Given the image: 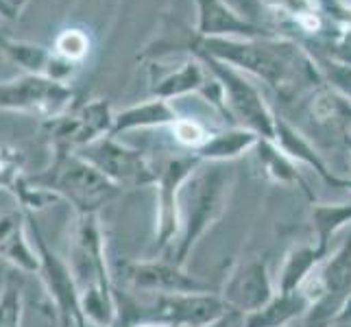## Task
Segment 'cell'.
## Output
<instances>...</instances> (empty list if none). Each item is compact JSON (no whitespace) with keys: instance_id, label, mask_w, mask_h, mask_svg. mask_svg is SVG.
I'll use <instances>...</instances> for the list:
<instances>
[{"instance_id":"cell-6","label":"cell","mask_w":351,"mask_h":327,"mask_svg":"<svg viewBox=\"0 0 351 327\" xmlns=\"http://www.w3.org/2000/svg\"><path fill=\"white\" fill-rule=\"evenodd\" d=\"M72 99L75 92L64 81L42 75H24L0 83V109L31 114L44 120L66 114Z\"/></svg>"},{"instance_id":"cell-14","label":"cell","mask_w":351,"mask_h":327,"mask_svg":"<svg viewBox=\"0 0 351 327\" xmlns=\"http://www.w3.org/2000/svg\"><path fill=\"white\" fill-rule=\"evenodd\" d=\"M308 306V299L301 290L293 293H282L280 297H273L264 308L258 312L247 314L245 327H284L290 319Z\"/></svg>"},{"instance_id":"cell-12","label":"cell","mask_w":351,"mask_h":327,"mask_svg":"<svg viewBox=\"0 0 351 327\" xmlns=\"http://www.w3.org/2000/svg\"><path fill=\"white\" fill-rule=\"evenodd\" d=\"M0 260L24 275H38L40 256L29 238L27 214L20 210L0 212Z\"/></svg>"},{"instance_id":"cell-21","label":"cell","mask_w":351,"mask_h":327,"mask_svg":"<svg viewBox=\"0 0 351 327\" xmlns=\"http://www.w3.org/2000/svg\"><path fill=\"white\" fill-rule=\"evenodd\" d=\"M314 218H317L319 238H321L319 251L325 253L330 234L334 232V229L341 227L345 221H349V218H351V208H317V210H314Z\"/></svg>"},{"instance_id":"cell-4","label":"cell","mask_w":351,"mask_h":327,"mask_svg":"<svg viewBox=\"0 0 351 327\" xmlns=\"http://www.w3.org/2000/svg\"><path fill=\"white\" fill-rule=\"evenodd\" d=\"M29 179L35 186L53 192L59 201H68L77 216L99 214L103 205L120 192V188L77 153H53V162L44 171L29 175Z\"/></svg>"},{"instance_id":"cell-11","label":"cell","mask_w":351,"mask_h":327,"mask_svg":"<svg viewBox=\"0 0 351 327\" xmlns=\"http://www.w3.org/2000/svg\"><path fill=\"white\" fill-rule=\"evenodd\" d=\"M221 299L229 312L251 314L273 299V286L264 260H249L232 271L223 286Z\"/></svg>"},{"instance_id":"cell-10","label":"cell","mask_w":351,"mask_h":327,"mask_svg":"<svg viewBox=\"0 0 351 327\" xmlns=\"http://www.w3.org/2000/svg\"><path fill=\"white\" fill-rule=\"evenodd\" d=\"M199 166L197 157H171L155 166L157 186V218H155V249L168 251L179 232V192L186 179Z\"/></svg>"},{"instance_id":"cell-3","label":"cell","mask_w":351,"mask_h":327,"mask_svg":"<svg viewBox=\"0 0 351 327\" xmlns=\"http://www.w3.org/2000/svg\"><path fill=\"white\" fill-rule=\"evenodd\" d=\"M229 177L223 168H195L179 192V232L166 260L186 266L188 256L227 208Z\"/></svg>"},{"instance_id":"cell-13","label":"cell","mask_w":351,"mask_h":327,"mask_svg":"<svg viewBox=\"0 0 351 327\" xmlns=\"http://www.w3.org/2000/svg\"><path fill=\"white\" fill-rule=\"evenodd\" d=\"M179 116L175 114L173 105L168 101L155 99L142 105H133L125 112H120L114 116L112 131L110 136H120V133L131 131V129H144V127H164V125H173Z\"/></svg>"},{"instance_id":"cell-17","label":"cell","mask_w":351,"mask_h":327,"mask_svg":"<svg viewBox=\"0 0 351 327\" xmlns=\"http://www.w3.org/2000/svg\"><path fill=\"white\" fill-rule=\"evenodd\" d=\"M319 256H323V253L314 251L310 247H301L290 253L282 271V284H280L282 293H293V290H297L301 282L306 280V275L310 273L312 266L317 264Z\"/></svg>"},{"instance_id":"cell-1","label":"cell","mask_w":351,"mask_h":327,"mask_svg":"<svg viewBox=\"0 0 351 327\" xmlns=\"http://www.w3.org/2000/svg\"><path fill=\"white\" fill-rule=\"evenodd\" d=\"M68 269L79 290L83 317L96 327L116 321V297L99 214H79L70 238Z\"/></svg>"},{"instance_id":"cell-22","label":"cell","mask_w":351,"mask_h":327,"mask_svg":"<svg viewBox=\"0 0 351 327\" xmlns=\"http://www.w3.org/2000/svg\"><path fill=\"white\" fill-rule=\"evenodd\" d=\"M22 164H24V160L18 149L0 144V190L9 192L16 186V181L24 175Z\"/></svg>"},{"instance_id":"cell-7","label":"cell","mask_w":351,"mask_h":327,"mask_svg":"<svg viewBox=\"0 0 351 327\" xmlns=\"http://www.w3.org/2000/svg\"><path fill=\"white\" fill-rule=\"evenodd\" d=\"M116 188H144L155 184V166L144 151L120 144L114 136H105L77 151Z\"/></svg>"},{"instance_id":"cell-18","label":"cell","mask_w":351,"mask_h":327,"mask_svg":"<svg viewBox=\"0 0 351 327\" xmlns=\"http://www.w3.org/2000/svg\"><path fill=\"white\" fill-rule=\"evenodd\" d=\"M24 295L22 284L14 273H9L0 288V327H22Z\"/></svg>"},{"instance_id":"cell-9","label":"cell","mask_w":351,"mask_h":327,"mask_svg":"<svg viewBox=\"0 0 351 327\" xmlns=\"http://www.w3.org/2000/svg\"><path fill=\"white\" fill-rule=\"evenodd\" d=\"M114 114L103 99L90 101L83 107L51 118L44 123V133L53 153H77L88 144L110 136Z\"/></svg>"},{"instance_id":"cell-16","label":"cell","mask_w":351,"mask_h":327,"mask_svg":"<svg viewBox=\"0 0 351 327\" xmlns=\"http://www.w3.org/2000/svg\"><path fill=\"white\" fill-rule=\"evenodd\" d=\"M253 142L249 133H223V136H210L208 142L201 149H197L195 157L199 162L203 160H227V157H236L242 149H247Z\"/></svg>"},{"instance_id":"cell-8","label":"cell","mask_w":351,"mask_h":327,"mask_svg":"<svg viewBox=\"0 0 351 327\" xmlns=\"http://www.w3.org/2000/svg\"><path fill=\"white\" fill-rule=\"evenodd\" d=\"M127 290L142 295H192L216 293L210 282L188 273L171 260H125L118 264Z\"/></svg>"},{"instance_id":"cell-24","label":"cell","mask_w":351,"mask_h":327,"mask_svg":"<svg viewBox=\"0 0 351 327\" xmlns=\"http://www.w3.org/2000/svg\"><path fill=\"white\" fill-rule=\"evenodd\" d=\"M133 327H173V325H157V323H140V325H133Z\"/></svg>"},{"instance_id":"cell-20","label":"cell","mask_w":351,"mask_h":327,"mask_svg":"<svg viewBox=\"0 0 351 327\" xmlns=\"http://www.w3.org/2000/svg\"><path fill=\"white\" fill-rule=\"evenodd\" d=\"M323 286L330 290H341L351 280V240L336 253V258L330 262V266L321 275Z\"/></svg>"},{"instance_id":"cell-5","label":"cell","mask_w":351,"mask_h":327,"mask_svg":"<svg viewBox=\"0 0 351 327\" xmlns=\"http://www.w3.org/2000/svg\"><path fill=\"white\" fill-rule=\"evenodd\" d=\"M29 232L33 236V247L40 256V280L44 284V290L51 304L55 306L57 319L62 327H90V323L83 317L81 301H79V290L72 280L68 262H64L57 253L48 247V242L42 234V229L38 223L31 221V216L27 214Z\"/></svg>"},{"instance_id":"cell-15","label":"cell","mask_w":351,"mask_h":327,"mask_svg":"<svg viewBox=\"0 0 351 327\" xmlns=\"http://www.w3.org/2000/svg\"><path fill=\"white\" fill-rule=\"evenodd\" d=\"M203 88L201 70L195 64H184L179 70L166 72L162 77H151V92L155 99H175V96L188 94L192 90Z\"/></svg>"},{"instance_id":"cell-2","label":"cell","mask_w":351,"mask_h":327,"mask_svg":"<svg viewBox=\"0 0 351 327\" xmlns=\"http://www.w3.org/2000/svg\"><path fill=\"white\" fill-rule=\"evenodd\" d=\"M116 321L112 327L157 323L173 327H210L221 321L229 308L216 293L192 295H142L114 286Z\"/></svg>"},{"instance_id":"cell-23","label":"cell","mask_w":351,"mask_h":327,"mask_svg":"<svg viewBox=\"0 0 351 327\" xmlns=\"http://www.w3.org/2000/svg\"><path fill=\"white\" fill-rule=\"evenodd\" d=\"M171 129H173V136L179 144H184V147L195 149V151L201 149L210 138L197 120H190V118H177L171 125Z\"/></svg>"},{"instance_id":"cell-19","label":"cell","mask_w":351,"mask_h":327,"mask_svg":"<svg viewBox=\"0 0 351 327\" xmlns=\"http://www.w3.org/2000/svg\"><path fill=\"white\" fill-rule=\"evenodd\" d=\"M90 53V40L81 29H66L57 35L55 40V57L62 62L75 66L88 57Z\"/></svg>"}]
</instances>
